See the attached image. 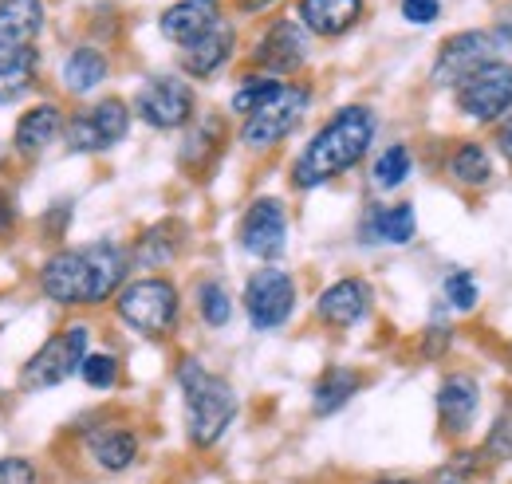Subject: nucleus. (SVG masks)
Returning <instances> with one entry per match:
<instances>
[{
    "label": "nucleus",
    "instance_id": "obj_15",
    "mask_svg": "<svg viewBox=\"0 0 512 484\" xmlns=\"http://www.w3.org/2000/svg\"><path fill=\"white\" fill-rule=\"evenodd\" d=\"M40 28H44V4L40 0H0V52L32 48Z\"/></svg>",
    "mask_w": 512,
    "mask_h": 484
},
{
    "label": "nucleus",
    "instance_id": "obj_14",
    "mask_svg": "<svg viewBox=\"0 0 512 484\" xmlns=\"http://www.w3.org/2000/svg\"><path fill=\"white\" fill-rule=\"evenodd\" d=\"M217 20H221L217 0H178L174 8L162 12V36L186 48L193 40H201L209 28H217Z\"/></svg>",
    "mask_w": 512,
    "mask_h": 484
},
{
    "label": "nucleus",
    "instance_id": "obj_25",
    "mask_svg": "<svg viewBox=\"0 0 512 484\" xmlns=\"http://www.w3.org/2000/svg\"><path fill=\"white\" fill-rule=\"evenodd\" d=\"M351 394H359V374L347 370V366H331L320 382H316L312 406H316V414H335L339 406L351 402Z\"/></svg>",
    "mask_w": 512,
    "mask_h": 484
},
{
    "label": "nucleus",
    "instance_id": "obj_33",
    "mask_svg": "<svg viewBox=\"0 0 512 484\" xmlns=\"http://www.w3.org/2000/svg\"><path fill=\"white\" fill-rule=\"evenodd\" d=\"M438 12H442L438 0H402V16H406L410 24H434Z\"/></svg>",
    "mask_w": 512,
    "mask_h": 484
},
{
    "label": "nucleus",
    "instance_id": "obj_2",
    "mask_svg": "<svg viewBox=\"0 0 512 484\" xmlns=\"http://www.w3.org/2000/svg\"><path fill=\"white\" fill-rule=\"evenodd\" d=\"M375 138V115L367 107H343L335 119L320 126V134L308 142V150L296 162L292 182L300 189H316L339 174H347Z\"/></svg>",
    "mask_w": 512,
    "mask_h": 484
},
{
    "label": "nucleus",
    "instance_id": "obj_4",
    "mask_svg": "<svg viewBox=\"0 0 512 484\" xmlns=\"http://www.w3.org/2000/svg\"><path fill=\"white\" fill-rule=\"evenodd\" d=\"M119 315L134 331L162 339V335H170V327L178 319V288L170 280H158V276L134 280L119 292Z\"/></svg>",
    "mask_w": 512,
    "mask_h": 484
},
{
    "label": "nucleus",
    "instance_id": "obj_37",
    "mask_svg": "<svg viewBox=\"0 0 512 484\" xmlns=\"http://www.w3.org/2000/svg\"><path fill=\"white\" fill-rule=\"evenodd\" d=\"M375 484H418V481H375Z\"/></svg>",
    "mask_w": 512,
    "mask_h": 484
},
{
    "label": "nucleus",
    "instance_id": "obj_20",
    "mask_svg": "<svg viewBox=\"0 0 512 484\" xmlns=\"http://www.w3.org/2000/svg\"><path fill=\"white\" fill-rule=\"evenodd\" d=\"M477 402H481L477 382L465 378V374H453V378L442 382V390H438V418H442V425H446L449 433H461V429H469V422H473Z\"/></svg>",
    "mask_w": 512,
    "mask_h": 484
},
{
    "label": "nucleus",
    "instance_id": "obj_36",
    "mask_svg": "<svg viewBox=\"0 0 512 484\" xmlns=\"http://www.w3.org/2000/svg\"><path fill=\"white\" fill-rule=\"evenodd\" d=\"M264 4H272V0H241V8H249V12H253V8H264Z\"/></svg>",
    "mask_w": 512,
    "mask_h": 484
},
{
    "label": "nucleus",
    "instance_id": "obj_24",
    "mask_svg": "<svg viewBox=\"0 0 512 484\" xmlns=\"http://www.w3.org/2000/svg\"><path fill=\"white\" fill-rule=\"evenodd\" d=\"M91 453H95V461L103 469L119 473V469H127L130 461L138 457V441L127 429H99V433H91Z\"/></svg>",
    "mask_w": 512,
    "mask_h": 484
},
{
    "label": "nucleus",
    "instance_id": "obj_1",
    "mask_svg": "<svg viewBox=\"0 0 512 484\" xmlns=\"http://www.w3.org/2000/svg\"><path fill=\"white\" fill-rule=\"evenodd\" d=\"M123 276H127V252L119 244L99 241L56 252L40 272V288L56 303H103L119 292Z\"/></svg>",
    "mask_w": 512,
    "mask_h": 484
},
{
    "label": "nucleus",
    "instance_id": "obj_11",
    "mask_svg": "<svg viewBox=\"0 0 512 484\" xmlns=\"http://www.w3.org/2000/svg\"><path fill=\"white\" fill-rule=\"evenodd\" d=\"M138 115L150 122V126H158V130H178V126H186L193 115L190 83L170 79V75L150 79V83L138 91Z\"/></svg>",
    "mask_w": 512,
    "mask_h": 484
},
{
    "label": "nucleus",
    "instance_id": "obj_30",
    "mask_svg": "<svg viewBox=\"0 0 512 484\" xmlns=\"http://www.w3.org/2000/svg\"><path fill=\"white\" fill-rule=\"evenodd\" d=\"M79 374H83L87 386L107 390V386H115V378H119V363H115L111 355H87L83 366H79Z\"/></svg>",
    "mask_w": 512,
    "mask_h": 484
},
{
    "label": "nucleus",
    "instance_id": "obj_21",
    "mask_svg": "<svg viewBox=\"0 0 512 484\" xmlns=\"http://www.w3.org/2000/svg\"><path fill=\"white\" fill-rule=\"evenodd\" d=\"M414 229H418V217L410 205H383V209H371L367 213V241H386V244H406L414 241Z\"/></svg>",
    "mask_w": 512,
    "mask_h": 484
},
{
    "label": "nucleus",
    "instance_id": "obj_29",
    "mask_svg": "<svg viewBox=\"0 0 512 484\" xmlns=\"http://www.w3.org/2000/svg\"><path fill=\"white\" fill-rule=\"evenodd\" d=\"M197 303H201V319H205L209 327H225L229 315H233V303H229V296H225L221 284H201Z\"/></svg>",
    "mask_w": 512,
    "mask_h": 484
},
{
    "label": "nucleus",
    "instance_id": "obj_17",
    "mask_svg": "<svg viewBox=\"0 0 512 484\" xmlns=\"http://www.w3.org/2000/svg\"><path fill=\"white\" fill-rule=\"evenodd\" d=\"M363 16V0H300V20L316 36H343Z\"/></svg>",
    "mask_w": 512,
    "mask_h": 484
},
{
    "label": "nucleus",
    "instance_id": "obj_6",
    "mask_svg": "<svg viewBox=\"0 0 512 484\" xmlns=\"http://www.w3.org/2000/svg\"><path fill=\"white\" fill-rule=\"evenodd\" d=\"M308 99L312 95L304 87H280L260 111L249 115V122H245V142L253 150H264V146H276L280 138H288L300 126V119H304Z\"/></svg>",
    "mask_w": 512,
    "mask_h": 484
},
{
    "label": "nucleus",
    "instance_id": "obj_23",
    "mask_svg": "<svg viewBox=\"0 0 512 484\" xmlns=\"http://www.w3.org/2000/svg\"><path fill=\"white\" fill-rule=\"evenodd\" d=\"M103 79H107V60H103L99 48H75V52L67 56V63H64L67 91L87 95V91H95Z\"/></svg>",
    "mask_w": 512,
    "mask_h": 484
},
{
    "label": "nucleus",
    "instance_id": "obj_26",
    "mask_svg": "<svg viewBox=\"0 0 512 484\" xmlns=\"http://www.w3.org/2000/svg\"><path fill=\"white\" fill-rule=\"evenodd\" d=\"M449 174H453L461 185H485L489 182V174H493V166H489V154H485L481 146L465 142V146L453 150V158H449Z\"/></svg>",
    "mask_w": 512,
    "mask_h": 484
},
{
    "label": "nucleus",
    "instance_id": "obj_12",
    "mask_svg": "<svg viewBox=\"0 0 512 484\" xmlns=\"http://www.w3.org/2000/svg\"><path fill=\"white\" fill-rule=\"evenodd\" d=\"M284 237H288L284 205L276 197L253 201L249 213H245V221H241V248L260 256V260H276L284 252Z\"/></svg>",
    "mask_w": 512,
    "mask_h": 484
},
{
    "label": "nucleus",
    "instance_id": "obj_10",
    "mask_svg": "<svg viewBox=\"0 0 512 484\" xmlns=\"http://www.w3.org/2000/svg\"><path fill=\"white\" fill-rule=\"evenodd\" d=\"M497 52H501V36L497 32H461L442 44V56L434 63V83H461L469 79L473 71L497 63Z\"/></svg>",
    "mask_w": 512,
    "mask_h": 484
},
{
    "label": "nucleus",
    "instance_id": "obj_35",
    "mask_svg": "<svg viewBox=\"0 0 512 484\" xmlns=\"http://www.w3.org/2000/svg\"><path fill=\"white\" fill-rule=\"evenodd\" d=\"M12 221H16V213H12V205H8V197L0 193V233H4V229H12Z\"/></svg>",
    "mask_w": 512,
    "mask_h": 484
},
{
    "label": "nucleus",
    "instance_id": "obj_3",
    "mask_svg": "<svg viewBox=\"0 0 512 484\" xmlns=\"http://www.w3.org/2000/svg\"><path fill=\"white\" fill-rule=\"evenodd\" d=\"M178 382L186 394V425H190L193 445H213L237 414V394L225 378L209 374L197 359L178 366Z\"/></svg>",
    "mask_w": 512,
    "mask_h": 484
},
{
    "label": "nucleus",
    "instance_id": "obj_31",
    "mask_svg": "<svg viewBox=\"0 0 512 484\" xmlns=\"http://www.w3.org/2000/svg\"><path fill=\"white\" fill-rule=\"evenodd\" d=\"M446 300L457 307V311H469L477 307V280L469 272H453L446 280Z\"/></svg>",
    "mask_w": 512,
    "mask_h": 484
},
{
    "label": "nucleus",
    "instance_id": "obj_34",
    "mask_svg": "<svg viewBox=\"0 0 512 484\" xmlns=\"http://www.w3.org/2000/svg\"><path fill=\"white\" fill-rule=\"evenodd\" d=\"M497 146H501V154H505V158L512 162V119L505 122L501 130H497Z\"/></svg>",
    "mask_w": 512,
    "mask_h": 484
},
{
    "label": "nucleus",
    "instance_id": "obj_32",
    "mask_svg": "<svg viewBox=\"0 0 512 484\" xmlns=\"http://www.w3.org/2000/svg\"><path fill=\"white\" fill-rule=\"evenodd\" d=\"M0 484H36V469L24 457H4L0 461Z\"/></svg>",
    "mask_w": 512,
    "mask_h": 484
},
{
    "label": "nucleus",
    "instance_id": "obj_28",
    "mask_svg": "<svg viewBox=\"0 0 512 484\" xmlns=\"http://www.w3.org/2000/svg\"><path fill=\"white\" fill-rule=\"evenodd\" d=\"M406 174H410V150H406V146H390V150L379 154V162H375V182L383 185V189L402 185Z\"/></svg>",
    "mask_w": 512,
    "mask_h": 484
},
{
    "label": "nucleus",
    "instance_id": "obj_27",
    "mask_svg": "<svg viewBox=\"0 0 512 484\" xmlns=\"http://www.w3.org/2000/svg\"><path fill=\"white\" fill-rule=\"evenodd\" d=\"M284 83H276V79H260V75H249L241 87H237V95H233V111H241V115H253L260 111L276 91H280Z\"/></svg>",
    "mask_w": 512,
    "mask_h": 484
},
{
    "label": "nucleus",
    "instance_id": "obj_16",
    "mask_svg": "<svg viewBox=\"0 0 512 484\" xmlns=\"http://www.w3.org/2000/svg\"><path fill=\"white\" fill-rule=\"evenodd\" d=\"M233 44H237V32H233V24L221 16L217 20V28H209L201 40H193L182 48V67L197 75V79H205V75H213L221 63L233 56Z\"/></svg>",
    "mask_w": 512,
    "mask_h": 484
},
{
    "label": "nucleus",
    "instance_id": "obj_9",
    "mask_svg": "<svg viewBox=\"0 0 512 484\" xmlns=\"http://www.w3.org/2000/svg\"><path fill=\"white\" fill-rule=\"evenodd\" d=\"M130 111L123 99H107V103H95L91 111L75 115L67 122V146L79 150V154H95V150H107L115 142L127 138Z\"/></svg>",
    "mask_w": 512,
    "mask_h": 484
},
{
    "label": "nucleus",
    "instance_id": "obj_8",
    "mask_svg": "<svg viewBox=\"0 0 512 484\" xmlns=\"http://www.w3.org/2000/svg\"><path fill=\"white\" fill-rule=\"evenodd\" d=\"M457 103L473 119H497L512 107V63H489L457 83Z\"/></svg>",
    "mask_w": 512,
    "mask_h": 484
},
{
    "label": "nucleus",
    "instance_id": "obj_19",
    "mask_svg": "<svg viewBox=\"0 0 512 484\" xmlns=\"http://www.w3.org/2000/svg\"><path fill=\"white\" fill-rule=\"evenodd\" d=\"M60 130H64V115H60V107L40 103V107H32V111H24V115H20L12 142H16V150H20L24 158H36L44 146H52V142H56V134H60Z\"/></svg>",
    "mask_w": 512,
    "mask_h": 484
},
{
    "label": "nucleus",
    "instance_id": "obj_5",
    "mask_svg": "<svg viewBox=\"0 0 512 484\" xmlns=\"http://www.w3.org/2000/svg\"><path fill=\"white\" fill-rule=\"evenodd\" d=\"M87 359V327L75 323V327H64L60 335H52L36 355L32 363L24 366V386L28 390H48V386H60L67 382L79 366Z\"/></svg>",
    "mask_w": 512,
    "mask_h": 484
},
{
    "label": "nucleus",
    "instance_id": "obj_18",
    "mask_svg": "<svg viewBox=\"0 0 512 484\" xmlns=\"http://www.w3.org/2000/svg\"><path fill=\"white\" fill-rule=\"evenodd\" d=\"M371 307V288L363 280H339L320 296V315L331 327H351L367 315Z\"/></svg>",
    "mask_w": 512,
    "mask_h": 484
},
{
    "label": "nucleus",
    "instance_id": "obj_7",
    "mask_svg": "<svg viewBox=\"0 0 512 484\" xmlns=\"http://www.w3.org/2000/svg\"><path fill=\"white\" fill-rule=\"evenodd\" d=\"M296 307V284L288 272L280 268H260L249 288H245V311L253 319L256 331H276L280 323H288Z\"/></svg>",
    "mask_w": 512,
    "mask_h": 484
},
{
    "label": "nucleus",
    "instance_id": "obj_22",
    "mask_svg": "<svg viewBox=\"0 0 512 484\" xmlns=\"http://www.w3.org/2000/svg\"><path fill=\"white\" fill-rule=\"evenodd\" d=\"M36 79V48L0 52V103L20 99Z\"/></svg>",
    "mask_w": 512,
    "mask_h": 484
},
{
    "label": "nucleus",
    "instance_id": "obj_13",
    "mask_svg": "<svg viewBox=\"0 0 512 484\" xmlns=\"http://www.w3.org/2000/svg\"><path fill=\"white\" fill-rule=\"evenodd\" d=\"M304 60H308V36L296 20H276L256 48V63H264L268 71H296Z\"/></svg>",
    "mask_w": 512,
    "mask_h": 484
}]
</instances>
